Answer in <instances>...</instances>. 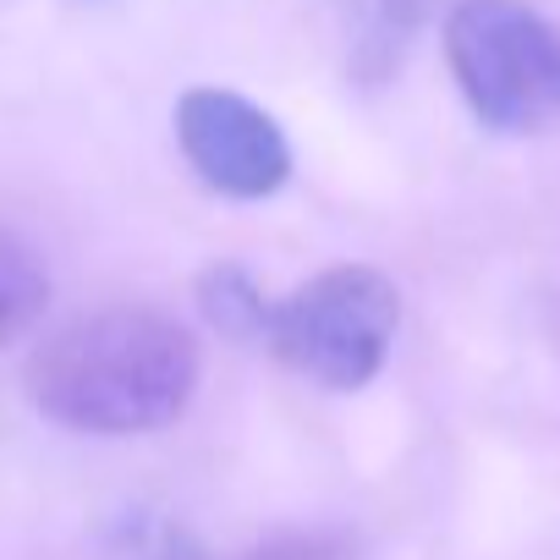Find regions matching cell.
I'll use <instances>...</instances> for the list:
<instances>
[{
    "label": "cell",
    "mask_w": 560,
    "mask_h": 560,
    "mask_svg": "<svg viewBox=\"0 0 560 560\" xmlns=\"http://www.w3.org/2000/svg\"><path fill=\"white\" fill-rule=\"evenodd\" d=\"M50 308V275L39 264V253L12 236V231H0V347H12L23 341Z\"/></svg>",
    "instance_id": "obj_7"
},
{
    "label": "cell",
    "mask_w": 560,
    "mask_h": 560,
    "mask_svg": "<svg viewBox=\"0 0 560 560\" xmlns=\"http://www.w3.org/2000/svg\"><path fill=\"white\" fill-rule=\"evenodd\" d=\"M176 143L192 176L220 198H269L292 176V143L269 110L231 89H187L176 100Z\"/></svg>",
    "instance_id": "obj_4"
},
{
    "label": "cell",
    "mask_w": 560,
    "mask_h": 560,
    "mask_svg": "<svg viewBox=\"0 0 560 560\" xmlns=\"http://www.w3.org/2000/svg\"><path fill=\"white\" fill-rule=\"evenodd\" d=\"M401 292L374 264H336L269 308L264 347L325 390H363L396 341Z\"/></svg>",
    "instance_id": "obj_3"
},
{
    "label": "cell",
    "mask_w": 560,
    "mask_h": 560,
    "mask_svg": "<svg viewBox=\"0 0 560 560\" xmlns=\"http://www.w3.org/2000/svg\"><path fill=\"white\" fill-rule=\"evenodd\" d=\"M330 12L347 45V72L380 89L407 67L418 34L434 18V0H330Z\"/></svg>",
    "instance_id": "obj_5"
},
{
    "label": "cell",
    "mask_w": 560,
    "mask_h": 560,
    "mask_svg": "<svg viewBox=\"0 0 560 560\" xmlns=\"http://www.w3.org/2000/svg\"><path fill=\"white\" fill-rule=\"evenodd\" d=\"M445 61L489 132L522 138L560 121V28L527 0H456Z\"/></svg>",
    "instance_id": "obj_2"
},
{
    "label": "cell",
    "mask_w": 560,
    "mask_h": 560,
    "mask_svg": "<svg viewBox=\"0 0 560 560\" xmlns=\"http://www.w3.org/2000/svg\"><path fill=\"white\" fill-rule=\"evenodd\" d=\"M269 298L258 292V280L242 269V264H209L198 275V314L225 336V341H242V347H264V330H269Z\"/></svg>",
    "instance_id": "obj_6"
},
{
    "label": "cell",
    "mask_w": 560,
    "mask_h": 560,
    "mask_svg": "<svg viewBox=\"0 0 560 560\" xmlns=\"http://www.w3.org/2000/svg\"><path fill=\"white\" fill-rule=\"evenodd\" d=\"M198 341L160 308H100L28 358V401L78 434H149L187 412Z\"/></svg>",
    "instance_id": "obj_1"
},
{
    "label": "cell",
    "mask_w": 560,
    "mask_h": 560,
    "mask_svg": "<svg viewBox=\"0 0 560 560\" xmlns=\"http://www.w3.org/2000/svg\"><path fill=\"white\" fill-rule=\"evenodd\" d=\"M242 560H358V544L347 533H287L269 538Z\"/></svg>",
    "instance_id": "obj_8"
}]
</instances>
